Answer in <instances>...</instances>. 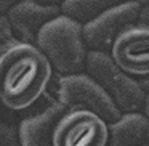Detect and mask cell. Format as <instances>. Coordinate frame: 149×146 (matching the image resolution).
Returning a JSON list of instances; mask_svg holds the SVG:
<instances>
[{
	"mask_svg": "<svg viewBox=\"0 0 149 146\" xmlns=\"http://www.w3.org/2000/svg\"><path fill=\"white\" fill-rule=\"evenodd\" d=\"M55 69L31 43L18 42L0 56V104L8 111H24L47 95Z\"/></svg>",
	"mask_w": 149,
	"mask_h": 146,
	"instance_id": "1",
	"label": "cell"
},
{
	"mask_svg": "<svg viewBox=\"0 0 149 146\" xmlns=\"http://www.w3.org/2000/svg\"><path fill=\"white\" fill-rule=\"evenodd\" d=\"M36 47L47 56L58 75L87 72L88 50L84 39V26L61 15L39 34Z\"/></svg>",
	"mask_w": 149,
	"mask_h": 146,
	"instance_id": "2",
	"label": "cell"
},
{
	"mask_svg": "<svg viewBox=\"0 0 149 146\" xmlns=\"http://www.w3.org/2000/svg\"><path fill=\"white\" fill-rule=\"evenodd\" d=\"M87 74L106 90L122 114L143 111L146 93L139 85V80L122 71L111 55L90 52L87 58Z\"/></svg>",
	"mask_w": 149,
	"mask_h": 146,
	"instance_id": "3",
	"label": "cell"
},
{
	"mask_svg": "<svg viewBox=\"0 0 149 146\" xmlns=\"http://www.w3.org/2000/svg\"><path fill=\"white\" fill-rule=\"evenodd\" d=\"M56 100L69 111H88L107 124L122 117L120 109L103 87L87 72L75 75H58Z\"/></svg>",
	"mask_w": 149,
	"mask_h": 146,
	"instance_id": "4",
	"label": "cell"
},
{
	"mask_svg": "<svg viewBox=\"0 0 149 146\" xmlns=\"http://www.w3.org/2000/svg\"><path fill=\"white\" fill-rule=\"evenodd\" d=\"M141 10V2L116 3L95 21L84 26V39L88 50L111 55L114 42L127 29L139 23Z\"/></svg>",
	"mask_w": 149,
	"mask_h": 146,
	"instance_id": "5",
	"label": "cell"
},
{
	"mask_svg": "<svg viewBox=\"0 0 149 146\" xmlns=\"http://www.w3.org/2000/svg\"><path fill=\"white\" fill-rule=\"evenodd\" d=\"M109 124L88 111H69L53 135V146H107Z\"/></svg>",
	"mask_w": 149,
	"mask_h": 146,
	"instance_id": "6",
	"label": "cell"
},
{
	"mask_svg": "<svg viewBox=\"0 0 149 146\" xmlns=\"http://www.w3.org/2000/svg\"><path fill=\"white\" fill-rule=\"evenodd\" d=\"M111 58L132 77H149V26L135 24L114 42Z\"/></svg>",
	"mask_w": 149,
	"mask_h": 146,
	"instance_id": "7",
	"label": "cell"
},
{
	"mask_svg": "<svg viewBox=\"0 0 149 146\" xmlns=\"http://www.w3.org/2000/svg\"><path fill=\"white\" fill-rule=\"evenodd\" d=\"M61 16V3H42L24 0L16 2L7 20L19 42L36 45L39 34L48 23Z\"/></svg>",
	"mask_w": 149,
	"mask_h": 146,
	"instance_id": "8",
	"label": "cell"
},
{
	"mask_svg": "<svg viewBox=\"0 0 149 146\" xmlns=\"http://www.w3.org/2000/svg\"><path fill=\"white\" fill-rule=\"evenodd\" d=\"M66 112L58 100H52L39 112L24 117L18 124L21 146H53V135Z\"/></svg>",
	"mask_w": 149,
	"mask_h": 146,
	"instance_id": "9",
	"label": "cell"
},
{
	"mask_svg": "<svg viewBox=\"0 0 149 146\" xmlns=\"http://www.w3.org/2000/svg\"><path fill=\"white\" fill-rule=\"evenodd\" d=\"M149 136V119L143 112L122 114L117 122L109 124L107 146H144Z\"/></svg>",
	"mask_w": 149,
	"mask_h": 146,
	"instance_id": "10",
	"label": "cell"
},
{
	"mask_svg": "<svg viewBox=\"0 0 149 146\" xmlns=\"http://www.w3.org/2000/svg\"><path fill=\"white\" fill-rule=\"evenodd\" d=\"M114 5L116 2L111 0H66L61 3V15L87 26Z\"/></svg>",
	"mask_w": 149,
	"mask_h": 146,
	"instance_id": "11",
	"label": "cell"
},
{
	"mask_svg": "<svg viewBox=\"0 0 149 146\" xmlns=\"http://www.w3.org/2000/svg\"><path fill=\"white\" fill-rule=\"evenodd\" d=\"M0 146H21L19 129L0 111Z\"/></svg>",
	"mask_w": 149,
	"mask_h": 146,
	"instance_id": "12",
	"label": "cell"
},
{
	"mask_svg": "<svg viewBox=\"0 0 149 146\" xmlns=\"http://www.w3.org/2000/svg\"><path fill=\"white\" fill-rule=\"evenodd\" d=\"M18 42L19 40L16 39V36H15L8 20L7 18H0V56L3 55L8 48L16 45Z\"/></svg>",
	"mask_w": 149,
	"mask_h": 146,
	"instance_id": "13",
	"label": "cell"
},
{
	"mask_svg": "<svg viewBox=\"0 0 149 146\" xmlns=\"http://www.w3.org/2000/svg\"><path fill=\"white\" fill-rule=\"evenodd\" d=\"M16 2H10V0H0V18H7L11 8L15 7Z\"/></svg>",
	"mask_w": 149,
	"mask_h": 146,
	"instance_id": "14",
	"label": "cell"
},
{
	"mask_svg": "<svg viewBox=\"0 0 149 146\" xmlns=\"http://www.w3.org/2000/svg\"><path fill=\"white\" fill-rule=\"evenodd\" d=\"M139 23L149 26V2L143 3V10H141V15H139Z\"/></svg>",
	"mask_w": 149,
	"mask_h": 146,
	"instance_id": "15",
	"label": "cell"
},
{
	"mask_svg": "<svg viewBox=\"0 0 149 146\" xmlns=\"http://www.w3.org/2000/svg\"><path fill=\"white\" fill-rule=\"evenodd\" d=\"M139 85H141V88L144 90V93L149 95V77L148 79H139Z\"/></svg>",
	"mask_w": 149,
	"mask_h": 146,
	"instance_id": "16",
	"label": "cell"
},
{
	"mask_svg": "<svg viewBox=\"0 0 149 146\" xmlns=\"http://www.w3.org/2000/svg\"><path fill=\"white\" fill-rule=\"evenodd\" d=\"M143 114L149 119V95H146V101H144V108H143Z\"/></svg>",
	"mask_w": 149,
	"mask_h": 146,
	"instance_id": "17",
	"label": "cell"
},
{
	"mask_svg": "<svg viewBox=\"0 0 149 146\" xmlns=\"http://www.w3.org/2000/svg\"><path fill=\"white\" fill-rule=\"evenodd\" d=\"M148 145H149V136H148Z\"/></svg>",
	"mask_w": 149,
	"mask_h": 146,
	"instance_id": "18",
	"label": "cell"
},
{
	"mask_svg": "<svg viewBox=\"0 0 149 146\" xmlns=\"http://www.w3.org/2000/svg\"><path fill=\"white\" fill-rule=\"evenodd\" d=\"M144 146H149V145H144Z\"/></svg>",
	"mask_w": 149,
	"mask_h": 146,
	"instance_id": "19",
	"label": "cell"
}]
</instances>
